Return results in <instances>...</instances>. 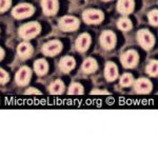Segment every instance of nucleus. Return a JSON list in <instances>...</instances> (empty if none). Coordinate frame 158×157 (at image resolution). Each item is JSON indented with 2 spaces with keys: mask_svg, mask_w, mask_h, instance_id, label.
Returning a JSON list of instances; mask_svg holds the SVG:
<instances>
[{
  "mask_svg": "<svg viewBox=\"0 0 158 157\" xmlns=\"http://www.w3.org/2000/svg\"><path fill=\"white\" fill-rule=\"evenodd\" d=\"M40 31H41V27L38 22H27L19 29V35L24 40H31L36 37Z\"/></svg>",
  "mask_w": 158,
  "mask_h": 157,
  "instance_id": "nucleus-1",
  "label": "nucleus"
},
{
  "mask_svg": "<svg viewBox=\"0 0 158 157\" xmlns=\"http://www.w3.org/2000/svg\"><path fill=\"white\" fill-rule=\"evenodd\" d=\"M35 9L33 6H31L29 3H21L18 4L17 6H15L12 11V15L16 19H23L27 17H30L34 14Z\"/></svg>",
  "mask_w": 158,
  "mask_h": 157,
  "instance_id": "nucleus-2",
  "label": "nucleus"
},
{
  "mask_svg": "<svg viewBox=\"0 0 158 157\" xmlns=\"http://www.w3.org/2000/svg\"><path fill=\"white\" fill-rule=\"evenodd\" d=\"M137 40H138L140 47L147 51L151 50L155 42V39H154V37H153V35L148 31V30H140V31L137 33Z\"/></svg>",
  "mask_w": 158,
  "mask_h": 157,
  "instance_id": "nucleus-3",
  "label": "nucleus"
},
{
  "mask_svg": "<svg viewBox=\"0 0 158 157\" xmlns=\"http://www.w3.org/2000/svg\"><path fill=\"white\" fill-rule=\"evenodd\" d=\"M104 18L103 13L99 10H86L82 14V19L88 24H98Z\"/></svg>",
  "mask_w": 158,
  "mask_h": 157,
  "instance_id": "nucleus-4",
  "label": "nucleus"
},
{
  "mask_svg": "<svg viewBox=\"0 0 158 157\" xmlns=\"http://www.w3.org/2000/svg\"><path fill=\"white\" fill-rule=\"evenodd\" d=\"M59 29L63 32H74L79 27V20L74 16H64L59 20Z\"/></svg>",
  "mask_w": 158,
  "mask_h": 157,
  "instance_id": "nucleus-5",
  "label": "nucleus"
},
{
  "mask_svg": "<svg viewBox=\"0 0 158 157\" xmlns=\"http://www.w3.org/2000/svg\"><path fill=\"white\" fill-rule=\"evenodd\" d=\"M120 60H121L122 65H123L124 68L131 69V68H134L137 65L138 60H139V56H138V54H137L136 51L130 50L128 52L123 53V54L121 55Z\"/></svg>",
  "mask_w": 158,
  "mask_h": 157,
  "instance_id": "nucleus-6",
  "label": "nucleus"
},
{
  "mask_svg": "<svg viewBox=\"0 0 158 157\" xmlns=\"http://www.w3.org/2000/svg\"><path fill=\"white\" fill-rule=\"evenodd\" d=\"M62 50V43L59 40H51V41L44 43L42 47V52L44 55L49 57H54L58 55Z\"/></svg>",
  "mask_w": 158,
  "mask_h": 157,
  "instance_id": "nucleus-7",
  "label": "nucleus"
},
{
  "mask_svg": "<svg viewBox=\"0 0 158 157\" xmlns=\"http://www.w3.org/2000/svg\"><path fill=\"white\" fill-rule=\"evenodd\" d=\"M100 44L104 50L114 49L116 44V35L111 31H104L100 36Z\"/></svg>",
  "mask_w": 158,
  "mask_h": 157,
  "instance_id": "nucleus-8",
  "label": "nucleus"
},
{
  "mask_svg": "<svg viewBox=\"0 0 158 157\" xmlns=\"http://www.w3.org/2000/svg\"><path fill=\"white\" fill-rule=\"evenodd\" d=\"M31 76H32V71H31L30 68L27 67H21L19 69L18 72L16 73V76H15V80H16V83L18 85H27V83L30 82Z\"/></svg>",
  "mask_w": 158,
  "mask_h": 157,
  "instance_id": "nucleus-9",
  "label": "nucleus"
},
{
  "mask_svg": "<svg viewBox=\"0 0 158 157\" xmlns=\"http://www.w3.org/2000/svg\"><path fill=\"white\" fill-rule=\"evenodd\" d=\"M134 88L138 94H148L152 91V83L147 78H139L134 82Z\"/></svg>",
  "mask_w": 158,
  "mask_h": 157,
  "instance_id": "nucleus-10",
  "label": "nucleus"
},
{
  "mask_svg": "<svg viewBox=\"0 0 158 157\" xmlns=\"http://www.w3.org/2000/svg\"><path fill=\"white\" fill-rule=\"evenodd\" d=\"M41 6L45 15L53 16L58 12L59 3H58V0H41Z\"/></svg>",
  "mask_w": 158,
  "mask_h": 157,
  "instance_id": "nucleus-11",
  "label": "nucleus"
},
{
  "mask_svg": "<svg viewBox=\"0 0 158 157\" xmlns=\"http://www.w3.org/2000/svg\"><path fill=\"white\" fill-rule=\"evenodd\" d=\"M135 2L134 0H118L117 10L122 15H130L134 10Z\"/></svg>",
  "mask_w": 158,
  "mask_h": 157,
  "instance_id": "nucleus-12",
  "label": "nucleus"
},
{
  "mask_svg": "<svg viewBox=\"0 0 158 157\" xmlns=\"http://www.w3.org/2000/svg\"><path fill=\"white\" fill-rule=\"evenodd\" d=\"M104 76L108 81L112 82L118 78V69L114 62H106L104 68Z\"/></svg>",
  "mask_w": 158,
  "mask_h": 157,
  "instance_id": "nucleus-13",
  "label": "nucleus"
},
{
  "mask_svg": "<svg viewBox=\"0 0 158 157\" xmlns=\"http://www.w3.org/2000/svg\"><path fill=\"white\" fill-rule=\"evenodd\" d=\"M90 44H91L90 35L85 33V34H81L80 36L77 38L75 47L79 52H85V51L90 48Z\"/></svg>",
  "mask_w": 158,
  "mask_h": 157,
  "instance_id": "nucleus-14",
  "label": "nucleus"
},
{
  "mask_svg": "<svg viewBox=\"0 0 158 157\" xmlns=\"http://www.w3.org/2000/svg\"><path fill=\"white\" fill-rule=\"evenodd\" d=\"M17 53H18V56L22 59H27L32 56L33 53V47L32 44L29 42H22L18 45L17 48Z\"/></svg>",
  "mask_w": 158,
  "mask_h": 157,
  "instance_id": "nucleus-15",
  "label": "nucleus"
},
{
  "mask_svg": "<svg viewBox=\"0 0 158 157\" xmlns=\"http://www.w3.org/2000/svg\"><path fill=\"white\" fill-rule=\"evenodd\" d=\"M75 59L71 56H65L60 60L59 62V69L61 70V72L63 73H69L71 72L74 68H75Z\"/></svg>",
  "mask_w": 158,
  "mask_h": 157,
  "instance_id": "nucleus-16",
  "label": "nucleus"
},
{
  "mask_svg": "<svg viewBox=\"0 0 158 157\" xmlns=\"http://www.w3.org/2000/svg\"><path fill=\"white\" fill-rule=\"evenodd\" d=\"M34 71L37 75L43 76L49 71V64L44 59H37L34 63Z\"/></svg>",
  "mask_w": 158,
  "mask_h": 157,
  "instance_id": "nucleus-17",
  "label": "nucleus"
},
{
  "mask_svg": "<svg viewBox=\"0 0 158 157\" xmlns=\"http://www.w3.org/2000/svg\"><path fill=\"white\" fill-rule=\"evenodd\" d=\"M97 62H96L95 59L93 58H88L83 61L82 65H81V69H82V72L85 73V74H91V73H94L96 70H97Z\"/></svg>",
  "mask_w": 158,
  "mask_h": 157,
  "instance_id": "nucleus-18",
  "label": "nucleus"
},
{
  "mask_svg": "<svg viewBox=\"0 0 158 157\" xmlns=\"http://www.w3.org/2000/svg\"><path fill=\"white\" fill-rule=\"evenodd\" d=\"M49 91L51 94H55V95L61 94V93H63V91H64V85H63V82L59 79L55 80V81L50 85Z\"/></svg>",
  "mask_w": 158,
  "mask_h": 157,
  "instance_id": "nucleus-19",
  "label": "nucleus"
},
{
  "mask_svg": "<svg viewBox=\"0 0 158 157\" xmlns=\"http://www.w3.org/2000/svg\"><path fill=\"white\" fill-rule=\"evenodd\" d=\"M117 25H118V27L121 30V31H130V30L132 29V22L131 20L129 18H120L118 20V22H117Z\"/></svg>",
  "mask_w": 158,
  "mask_h": 157,
  "instance_id": "nucleus-20",
  "label": "nucleus"
},
{
  "mask_svg": "<svg viewBox=\"0 0 158 157\" xmlns=\"http://www.w3.org/2000/svg\"><path fill=\"white\" fill-rule=\"evenodd\" d=\"M147 73L148 75L152 77H156L158 74V62L157 60H153L147 65Z\"/></svg>",
  "mask_w": 158,
  "mask_h": 157,
  "instance_id": "nucleus-21",
  "label": "nucleus"
},
{
  "mask_svg": "<svg viewBox=\"0 0 158 157\" xmlns=\"http://www.w3.org/2000/svg\"><path fill=\"white\" fill-rule=\"evenodd\" d=\"M134 83V78L133 75L130 74V73H126L121 76L120 78V85L122 87H130Z\"/></svg>",
  "mask_w": 158,
  "mask_h": 157,
  "instance_id": "nucleus-22",
  "label": "nucleus"
},
{
  "mask_svg": "<svg viewBox=\"0 0 158 157\" xmlns=\"http://www.w3.org/2000/svg\"><path fill=\"white\" fill-rule=\"evenodd\" d=\"M83 93V87L80 83H72L69 88V94L70 95H81Z\"/></svg>",
  "mask_w": 158,
  "mask_h": 157,
  "instance_id": "nucleus-23",
  "label": "nucleus"
},
{
  "mask_svg": "<svg viewBox=\"0 0 158 157\" xmlns=\"http://www.w3.org/2000/svg\"><path fill=\"white\" fill-rule=\"evenodd\" d=\"M148 18H149V22L150 24L154 25V27H157L158 24V12L157 10H153L149 13L148 15Z\"/></svg>",
  "mask_w": 158,
  "mask_h": 157,
  "instance_id": "nucleus-24",
  "label": "nucleus"
},
{
  "mask_svg": "<svg viewBox=\"0 0 158 157\" xmlns=\"http://www.w3.org/2000/svg\"><path fill=\"white\" fill-rule=\"evenodd\" d=\"M12 6V0H0V12H6Z\"/></svg>",
  "mask_w": 158,
  "mask_h": 157,
  "instance_id": "nucleus-25",
  "label": "nucleus"
},
{
  "mask_svg": "<svg viewBox=\"0 0 158 157\" xmlns=\"http://www.w3.org/2000/svg\"><path fill=\"white\" fill-rule=\"evenodd\" d=\"M9 80H10L9 73H7L6 71L0 69V85H4V83H6Z\"/></svg>",
  "mask_w": 158,
  "mask_h": 157,
  "instance_id": "nucleus-26",
  "label": "nucleus"
},
{
  "mask_svg": "<svg viewBox=\"0 0 158 157\" xmlns=\"http://www.w3.org/2000/svg\"><path fill=\"white\" fill-rule=\"evenodd\" d=\"M25 94L27 95H39L40 92L35 88H29L27 91H25Z\"/></svg>",
  "mask_w": 158,
  "mask_h": 157,
  "instance_id": "nucleus-27",
  "label": "nucleus"
},
{
  "mask_svg": "<svg viewBox=\"0 0 158 157\" xmlns=\"http://www.w3.org/2000/svg\"><path fill=\"white\" fill-rule=\"evenodd\" d=\"M92 95H103V94H109L106 91H100V90H93L91 92Z\"/></svg>",
  "mask_w": 158,
  "mask_h": 157,
  "instance_id": "nucleus-28",
  "label": "nucleus"
},
{
  "mask_svg": "<svg viewBox=\"0 0 158 157\" xmlns=\"http://www.w3.org/2000/svg\"><path fill=\"white\" fill-rule=\"evenodd\" d=\"M3 57H4V52H3V50L0 48V60L3 59Z\"/></svg>",
  "mask_w": 158,
  "mask_h": 157,
  "instance_id": "nucleus-29",
  "label": "nucleus"
},
{
  "mask_svg": "<svg viewBox=\"0 0 158 157\" xmlns=\"http://www.w3.org/2000/svg\"><path fill=\"white\" fill-rule=\"evenodd\" d=\"M103 1H110V0H103Z\"/></svg>",
  "mask_w": 158,
  "mask_h": 157,
  "instance_id": "nucleus-30",
  "label": "nucleus"
}]
</instances>
